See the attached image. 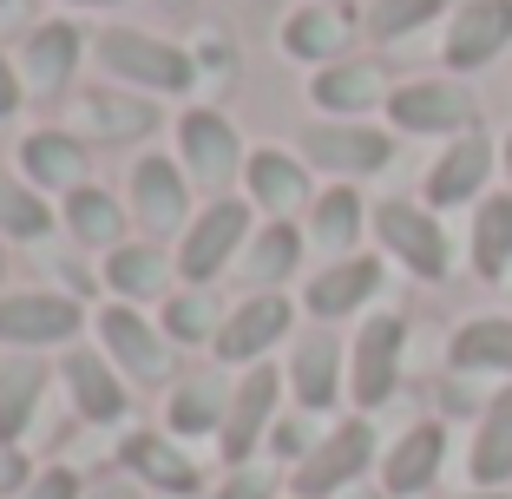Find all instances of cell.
Masks as SVG:
<instances>
[{
  "label": "cell",
  "mask_w": 512,
  "mask_h": 499,
  "mask_svg": "<svg viewBox=\"0 0 512 499\" xmlns=\"http://www.w3.org/2000/svg\"><path fill=\"white\" fill-rule=\"evenodd\" d=\"M375 289H381V257H335L302 283V316L342 322V316L375 303Z\"/></svg>",
  "instance_id": "cell-22"
},
{
  "label": "cell",
  "mask_w": 512,
  "mask_h": 499,
  "mask_svg": "<svg viewBox=\"0 0 512 499\" xmlns=\"http://www.w3.org/2000/svg\"><path fill=\"white\" fill-rule=\"evenodd\" d=\"M60 7H79V14H99V7H125V0H60Z\"/></svg>",
  "instance_id": "cell-46"
},
{
  "label": "cell",
  "mask_w": 512,
  "mask_h": 499,
  "mask_svg": "<svg viewBox=\"0 0 512 499\" xmlns=\"http://www.w3.org/2000/svg\"><path fill=\"white\" fill-rule=\"evenodd\" d=\"M368 467H375V421L355 414V421L329 427L309 447L302 467H289V499H342V493H355V480Z\"/></svg>",
  "instance_id": "cell-6"
},
{
  "label": "cell",
  "mask_w": 512,
  "mask_h": 499,
  "mask_svg": "<svg viewBox=\"0 0 512 499\" xmlns=\"http://www.w3.org/2000/svg\"><path fill=\"white\" fill-rule=\"evenodd\" d=\"M92 342H99L112 362H119L125 381L165 388V381L178 375V348H171V335L158 329V316H145L138 303H106V309H92Z\"/></svg>",
  "instance_id": "cell-4"
},
{
  "label": "cell",
  "mask_w": 512,
  "mask_h": 499,
  "mask_svg": "<svg viewBox=\"0 0 512 499\" xmlns=\"http://www.w3.org/2000/svg\"><path fill=\"white\" fill-rule=\"evenodd\" d=\"M401 355H407V322L401 316H368L348 342V401L362 414L388 408L401 388Z\"/></svg>",
  "instance_id": "cell-13"
},
{
  "label": "cell",
  "mask_w": 512,
  "mask_h": 499,
  "mask_svg": "<svg viewBox=\"0 0 512 499\" xmlns=\"http://www.w3.org/2000/svg\"><path fill=\"white\" fill-rule=\"evenodd\" d=\"M60 224L86 250H119L132 230V204H119V191H106V184H79L60 197Z\"/></svg>",
  "instance_id": "cell-30"
},
{
  "label": "cell",
  "mask_w": 512,
  "mask_h": 499,
  "mask_svg": "<svg viewBox=\"0 0 512 499\" xmlns=\"http://www.w3.org/2000/svg\"><path fill=\"white\" fill-rule=\"evenodd\" d=\"M60 388H66V408L79 414L86 427H119L132 414V388H125L119 362H112L99 342H73L60 355Z\"/></svg>",
  "instance_id": "cell-14"
},
{
  "label": "cell",
  "mask_w": 512,
  "mask_h": 499,
  "mask_svg": "<svg viewBox=\"0 0 512 499\" xmlns=\"http://www.w3.org/2000/svg\"><path fill=\"white\" fill-rule=\"evenodd\" d=\"M388 79H381L375 60H335V66H316L309 79V106L322 119H368L375 106H388Z\"/></svg>",
  "instance_id": "cell-24"
},
{
  "label": "cell",
  "mask_w": 512,
  "mask_h": 499,
  "mask_svg": "<svg viewBox=\"0 0 512 499\" xmlns=\"http://www.w3.org/2000/svg\"><path fill=\"white\" fill-rule=\"evenodd\" d=\"M230 388H237V381H224V368H204V375L171 381L165 434L171 440H204V434L217 440V427H224V414H230Z\"/></svg>",
  "instance_id": "cell-27"
},
{
  "label": "cell",
  "mask_w": 512,
  "mask_h": 499,
  "mask_svg": "<svg viewBox=\"0 0 512 499\" xmlns=\"http://www.w3.org/2000/svg\"><path fill=\"white\" fill-rule=\"evenodd\" d=\"M191 60H197V73H211V79H237V46H230V33H217V27H204L191 40Z\"/></svg>",
  "instance_id": "cell-40"
},
{
  "label": "cell",
  "mask_w": 512,
  "mask_h": 499,
  "mask_svg": "<svg viewBox=\"0 0 512 499\" xmlns=\"http://www.w3.org/2000/svg\"><path fill=\"white\" fill-rule=\"evenodd\" d=\"M467 499H506V493H467Z\"/></svg>",
  "instance_id": "cell-50"
},
{
  "label": "cell",
  "mask_w": 512,
  "mask_h": 499,
  "mask_svg": "<svg viewBox=\"0 0 512 499\" xmlns=\"http://www.w3.org/2000/svg\"><path fill=\"white\" fill-rule=\"evenodd\" d=\"M197 184L184 178L178 152H145L132 165V184H125V204H132V224L145 230V237H184V224L197 217Z\"/></svg>",
  "instance_id": "cell-9"
},
{
  "label": "cell",
  "mask_w": 512,
  "mask_h": 499,
  "mask_svg": "<svg viewBox=\"0 0 512 499\" xmlns=\"http://www.w3.org/2000/svg\"><path fill=\"white\" fill-rule=\"evenodd\" d=\"M0 7H7V0H0Z\"/></svg>",
  "instance_id": "cell-52"
},
{
  "label": "cell",
  "mask_w": 512,
  "mask_h": 499,
  "mask_svg": "<svg viewBox=\"0 0 512 499\" xmlns=\"http://www.w3.org/2000/svg\"><path fill=\"white\" fill-rule=\"evenodd\" d=\"M40 480L27 460V447H0V493H27V486Z\"/></svg>",
  "instance_id": "cell-44"
},
{
  "label": "cell",
  "mask_w": 512,
  "mask_h": 499,
  "mask_svg": "<svg viewBox=\"0 0 512 499\" xmlns=\"http://www.w3.org/2000/svg\"><path fill=\"white\" fill-rule=\"evenodd\" d=\"M20 106H27V79H20V60L0 46V119H14Z\"/></svg>",
  "instance_id": "cell-43"
},
{
  "label": "cell",
  "mask_w": 512,
  "mask_h": 499,
  "mask_svg": "<svg viewBox=\"0 0 512 499\" xmlns=\"http://www.w3.org/2000/svg\"><path fill=\"white\" fill-rule=\"evenodd\" d=\"M388 125L401 138H460L473 132L480 106H473V92L460 79H407V86L388 92Z\"/></svg>",
  "instance_id": "cell-12"
},
{
  "label": "cell",
  "mask_w": 512,
  "mask_h": 499,
  "mask_svg": "<svg viewBox=\"0 0 512 499\" xmlns=\"http://www.w3.org/2000/svg\"><path fill=\"white\" fill-rule=\"evenodd\" d=\"M447 362L460 375H512V316H473L453 329Z\"/></svg>",
  "instance_id": "cell-35"
},
{
  "label": "cell",
  "mask_w": 512,
  "mask_h": 499,
  "mask_svg": "<svg viewBox=\"0 0 512 499\" xmlns=\"http://www.w3.org/2000/svg\"><path fill=\"white\" fill-rule=\"evenodd\" d=\"M283 375H289V394H296L302 414H329L348 388V348L329 335V322H316L309 335H296Z\"/></svg>",
  "instance_id": "cell-17"
},
{
  "label": "cell",
  "mask_w": 512,
  "mask_h": 499,
  "mask_svg": "<svg viewBox=\"0 0 512 499\" xmlns=\"http://www.w3.org/2000/svg\"><path fill=\"white\" fill-rule=\"evenodd\" d=\"M119 467L132 473V480H145L151 493H178V499H191L197 486H204L197 460L184 454V447H171L165 427H138V434H125V440H119Z\"/></svg>",
  "instance_id": "cell-23"
},
{
  "label": "cell",
  "mask_w": 512,
  "mask_h": 499,
  "mask_svg": "<svg viewBox=\"0 0 512 499\" xmlns=\"http://www.w3.org/2000/svg\"><path fill=\"white\" fill-rule=\"evenodd\" d=\"M86 33H79V20H40V27L27 33V46H20V79H27L33 99H60L66 86H73L79 60H86Z\"/></svg>",
  "instance_id": "cell-19"
},
{
  "label": "cell",
  "mask_w": 512,
  "mask_h": 499,
  "mask_svg": "<svg viewBox=\"0 0 512 499\" xmlns=\"http://www.w3.org/2000/svg\"><path fill=\"white\" fill-rule=\"evenodd\" d=\"M348 40H355L348 7H322V0H302L296 14L283 20V33H276V46L302 66H335L348 53Z\"/></svg>",
  "instance_id": "cell-28"
},
{
  "label": "cell",
  "mask_w": 512,
  "mask_h": 499,
  "mask_svg": "<svg viewBox=\"0 0 512 499\" xmlns=\"http://www.w3.org/2000/svg\"><path fill=\"white\" fill-rule=\"evenodd\" d=\"M296 152L316 171H329L335 184H355V178H375V171L394 165V132H381L368 119H316L296 138Z\"/></svg>",
  "instance_id": "cell-8"
},
{
  "label": "cell",
  "mask_w": 512,
  "mask_h": 499,
  "mask_svg": "<svg viewBox=\"0 0 512 499\" xmlns=\"http://www.w3.org/2000/svg\"><path fill=\"white\" fill-rule=\"evenodd\" d=\"M14 165L33 191L66 197V191H79V184H92V145L73 125H33V132H20Z\"/></svg>",
  "instance_id": "cell-15"
},
{
  "label": "cell",
  "mask_w": 512,
  "mask_h": 499,
  "mask_svg": "<svg viewBox=\"0 0 512 499\" xmlns=\"http://www.w3.org/2000/svg\"><path fill=\"white\" fill-rule=\"evenodd\" d=\"M368 230L375 243L401 263L407 276H421V283H440L453 270V250H447V230L427 204H407V197H381L375 211H368Z\"/></svg>",
  "instance_id": "cell-7"
},
{
  "label": "cell",
  "mask_w": 512,
  "mask_h": 499,
  "mask_svg": "<svg viewBox=\"0 0 512 499\" xmlns=\"http://www.w3.org/2000/svg\"><path fill=\"white\" fill-rule=\"evenodd\" d=\"M296 309L302 303H289L283 289H250L224 316V329H217V342H211L217 368H256L263 355H276V342L296 335Z\"/></svg>",
  "instance_id": "cell-10"
},
{
  "label": "cell",
  "mask_w": 512,
  "mask_h": 499,
  "mask_svg": "<svg viewBox=\"0 0 512 499\" xmlns=\"http://www.w3.org/2000/svg\"><path fill=\"white\" fill-rule=\"evenodd\" d=\"M243 197H250L263 217H296L316 204V184H309V158L302 152H276V145H250V165H243Z\"/></svg>",
  "instance_id": "cell-20"
},
{
  "label": "cell",
  "mask_w": 512,
  "mask_h": 499,
  "mask_svg": "<svg viewBox=\"0 0 512 499\" xmlns=\"http://www.w3.org/2000/svg\"><path fill=\"white\" fill-rule=\"evenodd\" d=\"M368 230V204L355 184H329V191H316V204L302 211V237L316 243L322 257H355V243H362Z\"/></svg>",
  "instance_id": "cell-29"
},
{
  "label": "cell",
  "mask_w": 512,
  "mask_h": 499,
  "mask_svg": "<svg viewBox=\"0 0 512 499\" xmlns=\"http://www.w3.org/2000/svg\"><path fill=\"white\" fill-rule=\"evenodd\" d=\"M53 283H60V289H66V296H79V303H86L92 289H99V283H92V276H86V270H79V263H73V257H53Z\"/></svg>",
  "instance_id": "cell-45"
},
{
  "label": "cell",
  "mask_w": 512,
  "mask_h": 499,
  "mask_svg": "<svg viewBox=\"0 0 512 499\" xmlns=\"http://www.w3.org/2000/svg\"><path fill=\"white\" fill-rule=\"evenodd\" d=\"M473 276L480 283H506L512 276V191L473 204Z\"/></svg>",
  "instance_id": "cell-36"
},
{
  "label": "cell",
  "mask_w": 512,
  "mask_h": 499,
  "mask_svg": "<svg viewBox=\"0 0 512 499\" xmlns=\"http://www.w3.org/2000/svg\"><path fill=\"white\" fill-rule=\"evenodd\" d=\"M79 329H92V316L66 289H7V296H0V348H7V355L73 348Z\"/></svg>",
  "instance_id": "cell-5"
},
{
  "label": "cell",
  "mask_w": 512,
  "mask_h": 499,
  "mask_svg": "<svg viewBox=\"0 0 512 499\" xmlns=\"http://www.w3.org/2000/svg\"><path fill=\"white\" fill-rule=\"evenodd\" d=\"M73 132L86 145H138L158 132V106L132 99V92H79L73 106Z\"/></svg>",
  "instance_id": "cell-26"
},
{
  "label": "cell",
  "mask_w": 512,
  "mask_h": 499,
  "mask_svg": "<svg viewBox=\"0 0 512 499\" xmlns=\"http://www.w3.org/2000/svg\"><path fill=\"white\" fill-rule=\"evenodd\" d=\"M99 289L112 303H165L178 289V250H165L158 237H125L99 257Z\"/></svg>",
  "instance_id": "cell-16"
},
{
  "label": "cell",
  "mask_w": 512,
  "mask_h": 499,
  "mask_svg": "<svg viewBox=\"0 0 512 499\" xmlns=\"http://www.w3.org/2000/svg\"><path fill=\"white\" fill-rule=\"evenodd\" d=\"M499 165H506V178H512V138H506V145H499Z\"/></svg>",
  "instance_id": "cell-48"
},
{
  "label": "cell",
  "mask_w": 512,
  "mask_h": 499,
  "mask_svg": "<svg viewBox=\"0 0 512 499\" xmlns=\"http://www.w3.org/2000/svg\"><path fill=\"white\" fill-rule=\"evenodd\" d=\"M342 499H388L381 486H355V493H342Z\"/></svg>",
  "instance_id": "cell-47"
},
{
  "label": "cell",
  "mask_w": 512,
  "mask_h": 499,
  "mask_svg": "<svg viewBox=\"0 0 512 499\" xmlns=\"http://www.w3.org/2000/svg\"><path fill=\"white\" fill-rule=\"evenodd\" d=\"M92 60H99V73H106V79H119L125 92L191 99V92L204 86L191 46L165 40V33H151V27H106L99 40H92Z\"/></svg>",
  "instance_id": "cell-1"
},
{
  "label": "cell",
  "mask_w": 512,
  "mask_h": 499,
  "mask_svg": "<svg viewBox=\"0 0 512 499\" xmlns=\"http://www.w3.org/2000/svg\"><path fill=\"white\" fill-rule=\"evenodd\" d=\"M263 447H270L276 467H302V460H309V447H316V440H309V414H276V427H270V440H263Z\"/></svg>",
  "instance_id": "cell-39"
},
{
  "label": "cell",
  "mask_w": 512,
  "mask_h": 499,
  "mask_svg": "<svg viewBox=\"0 0 512 499\" xmlns=\"http://www.w3.org/2000/svg\"><path fill=\"white\" fill-rule=\"evenodd\" d=\"M224 316L230 309L217 303L211 289H197V283H178L165 303H158V329L171 335V348H211L217 329H224Z\"/></svg>",
  "instance_id": "cell-34"
},
{
  "label": "cell",
  "mask_w": 512,
  "mask_h": 499,
  "mask_svg": "<svg viewBox=\"0 0 512 499\" xmlns=\"http://www.w3.org/2000/svg\"><path fill=\"white\" fill-rule=\"evenodd\" d=\"M158 7H171V14H184V7H197V0H158Z\"/></svg>",
  "instance_id": "cell-49"
},
{
  "label": "cell",
  "mask_w": 512,
  "mask_h": 499,
  "mask_svg": "<svg viewBox=\"0 0 512 499\" xmlns=\"http://www.w3.org/2000/svg\"><path fill=\"white\" fill-rule=\"evenodd\" d=\"M322 7H355V0H322Z\"/></svg>",
  "instance_id": "cell-51"
},
{
  "label": "cell",
  "mask_w": 512,
  "mask_h": 499,
  "mask_svg": "<svg viewBox=\"0 0 512 499\" xmlns=\"http://www.w3.org/2000/svg\"><path fill=\"white\" fill-rule=\"evenodd\" d=\"M20 499H86V480H79L73 467H40V480H33Z\"/></svg>",
  "instance_id": "cell-42"
},
{
  "label": "cell",
  "mask_w": 512,
  "mask_h": 499,
  "mask_svg": "<svg viewBox=\"0 0 512 499\" xmlns=\"http://www.w3.org/2000/svg\"><path fill=\"white\" fill-rule=\"evenodd\" d=\"M211 499H276V467H224V486Z\"/></svg>",
  "instance_id": "cell-41"
},
{
  "label": "cell",
  "mask_w": 512,
  "mask_h": 499,
  "mask_svg": "<svg viewBox=\"0 0 512 499\" xmlns=\"http://www.w3.org/2000/svg\"><path fill=\"white\" fill-rule=\"evenodd\" d=\"M250 230H256V204H250V197L230 191V197L197 204V217L184 224V237H178V283L211 289L224 270H237Z\"/></svg>",
  "instance_id": "cell-2"
},
{
  "label": "cell",
  "mask_w": 512,
  "mask_h": 499,
  "mask_svg": "<svg viewBox=\"0 0 512 499\" xmlns=\"http://www.w3.org/2000/svg\"><path fill=\"white\" fill-rule=\"evenodd\" d=\"M178 165L197 191L230 197V184H243V165H250V145H243L237 119L224 106H184L178 112Z\"/></svg>",
  "instance_id": "cell-3"
},
{
  "label": "cell",
  "mask_w": 512,
  "mask_h": 499,
  "mask_svg": "<svg viewBox=\"0 0 512 499\" xmlns=\"http://www.w3.org/2000/svg\"><path fill=\"white\" fill-rule=\"evenodd\" d=\"M302 224L296 217H270V224H256L250 230V243H243V257H237V270H243V283L250 289H283L289 276L302 270Z\"/></svg>",
  "instance_id": "cell-31"
},
{
  "label": "cell",
  "mask_w": 512,
  "mask_h": 499,
  "mask_svg": "<svg viewBox=\"0 0 512 499\" xmlns=\"http://www.w3.org/2000/svg\"><path fill=\"white\" fill-rule=\"evenodd\" d=\"M53 224H60V204H46V191H33L27 178L0 171V237L40 243V237H53Z\"/></svg>",
  "instance_id": "cell-37"
},
{
  "label": "cell",
  "mask_w": 512,
  "mask_h": 499,
  "mask_svg": "<svg viewBox=\"0 0 512 499\" xmlns=\"http://www.w3.org/2000/svg\"><path fill=\"white\" fill-rule=\"evenodd\" d=\"M499 165V145H486L480 132H460L427 171V211H453V204H480L486 178Z\"/></svg>",
  "instance_id": "cell-21"
},
{
  "label": "cell",
  "mask_w": 512,
  "mask_h": 499,
  "mask_svg": "<svg viewBox=\"0 0 512 499\" xmlns=\"http://www.w3.org/2000/svg\"><path fill=\"white\" fill-rule=\"evenodd\" d=\"M447 14V0H375L368 7V40H407V33H421L427 20Z\"/></svg>",
  "instance_id": "cell-38"
},
{
  "label": "cell",
  "mask_w": 512,
  "mask_h": 499,
  "mask_svg": "<svg viewBox=\"0 0 512 499\" xmlns=\"http://www.w3.org/2000/svg\"><path fill=\"white\" fill-rule=\"evenodd\" d=\"M467 473L480 493H499L512 480V388H499L480 414V434H473V454H467Z\"/></svg>",
  "instance_id": "cell-33"
},
{
  "label": "cell",
  "mask_w": 512,
  "mask_h": 499,
  "mask_svg": "<svg viewBox=\"0 0 512 499\" xmlns=\"http://www.w3.org/2000/svg\"><path fill=\"white\" fill-rule=\"evenodd\" d=\"M506 46H512V0H460V14L447 20L440 60H447V73H480Z\"/></svg>",
  "instance_id": "cell-18"
},
{
  "label": "cell",
  "mask_w": 512,
  "mask_h": 499,
  "mask_svg": "<svg viewBox=\"0 0 512 499\" xmlns=\"http://www.w3.org/2000/svg\"><path fill=\"white\" fill-rule=\"evenodd\" d=\"M447 467V427L440 421H414L401 440H394L388 454H381V493L388 499H414L440 480Z\"/></svg>",
  "instance_id": "cell-25"
},
{
  "label": "cell",
  "mask_w": 512,
  "mask_h": 499,
  "mask_svg": "<svg viewBox=\"0 0 512 499\" xmlns=\"http://www.w3.org/2000/svg\"><path fill=\"white\" fill-rule=\"evenodd\" d=\"M40 394H46V362L40 355H7L0 362V447H20L40 421Z\"/></svg>",
  "instance_id": "cell-32"
},
{
  "label": "cell",
  "mask_w": 512,
  "mask_h": 499,
  "mask_svg": "<svg viewBox=\"0 0 512 499\" xmlns=\"http://www.w3.org/2000/svg\"><path fill=\"white\" fill-rule=\"evenodd\" d=\"M289 394V375H276L270 362H256L237 375V388H230V414L224 427H217V454H224V467H250L256 447L270 440L276 427V408H283Z\"/></svg>",
  "instance_id": "cell-11"
}]
</instances>
